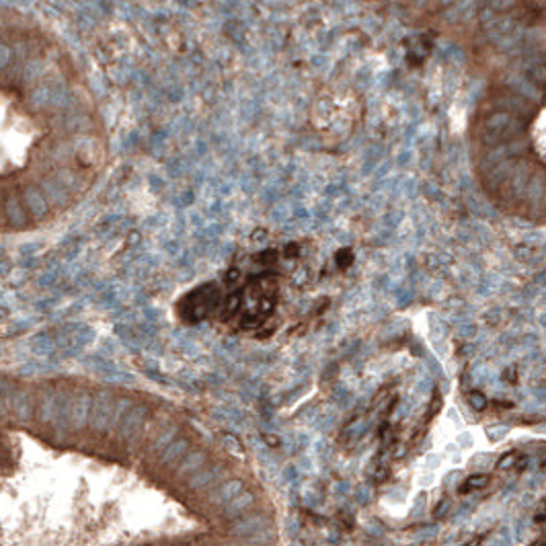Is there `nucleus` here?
<instances>
[{
    "label": "nucleus",
    "mask_w": 546,
    "mask_h": 546,
    "mask_svg": "<svg viewBox=\"0 0 546 546\" xmlns=\"http://www.w3.org/2000/svg\"><path fill=\"white\" fill-rule=\"evenodd\" d=\"M470 400H472V407L474 409H483L485 407V396H481V394H470Z\"/></svg>",
    "instance_id": "9b49d317"
},
{
    "label": "nucleus",
    "mask_w": 546,
    "mask_h": 546,
    "mask_svg": "<svg viewBox=\"0 0 546 546\" xmlns=\"http://www.w3.org/2000/svg\"><path fill=\"white\" fill-rule=\"evenodd\" d=\"M485 483H489V477L487 474H474V477H470L466 481V485H470V487H483Z\"/></svg>",
    "instance_id": "9d476101"
},
{
    "label": "nucleus",
    "mask_w": 546,
    "mask_h": 546,
    "mask_svg": "<svg viewBox=\"0 0 546 546\" xmlns=\"http://www.w3.org/2000/svg\"><path fill=\"white\" fill-rule=\"evenodd\" d=\"M175 433H177V427H171V429L163 431V433H161V437H158V442L152 446V450H163L165 446H169V444L175 439Z\"/></svg>",
    "instance_id": "6e6552de"
},
{
    "label": "nucleus",
    "mask_w": 546,
    "mask_h": 546,
    "mask_svg": "<svg viewBox=\"0 0 546 546\" xmlns=\"http://www.w3.org/2000/svg\"><path fill=\"white\" fill-rule=\"evenodd\" d=\"M244 487H242V483L240 481H228V483H224L216 493H212V501L214 503H228L234 495H238L240 491H242Z\"/></svg>",
    "instance_id": "7ed1b4c3"
},
{
    "label": "nucleus",
    "mask_w": 546,
    "mask_h": 546,
    "mask_svg": "<svg viewBox=\"0 0 546 546\" xmlns=\"http://www.w3.org/2000/svg\"><path fill=\"white\" fill-rule=\"evenodd\" d=\"M516 462H518V454H507L503 456L499 462H497V468H516Z\"/></svg>",
    "instance_id": "1a4fd4ad"
},
{
    "label": "nucleus",
    "mask_w": 546,
    "mask_h": 546,
    "mask_svg": "<svg viewBox=\"0 0 546 546\" xmlns=\"http://www.w3.org/2000/svg\"><path fill=\"white\" fill-rule=\"evenodd\" d=\"M37 138V119L6 84H0V158L21 161Z\"/></svg>",
    "instance_id": "f257e3e1"
},
{
    "label": "nucleus",
    "mask_w": 546,
    "mask_h": 546,
    "mask_svg": "<svg viewBox=\"0 0 546 546\" xmlns=\"http://www.w3.org/2000/svg\"><path fill=\"white\" fill-rule=\"evenodd\" d=\"M189 450V442L187 439H173L169 446H165V452H163V464H173L177 462L179 458H183V454Z\"/></svg>",
    "instance_id": "20e7f679"
},
{
    "label": "nucleus",
    "mask_w": 546,
    "mask_h": 546,
    "mask_svg": "<svg viewBox=\"0 0 546 546\" xmlns=\"http://www.w3.org/2000/svg\"><path fill=\"white\" fill-rule=\"evenodd\" d=\"M214 474H216V470H197V472H193L191 474V479H189V487H193V489H197V487H201V485H207L212 479H214Z\"/></svg>",
    "instance_id": "0eeeda50"
},
{
    "label": "nucleus",
    "mask_w": 546,
    "mask_h": 546,
    "mask_svg": "<svg viewBox=\"0 0 546 546\" xmlns=\"http://www.w3.org/2000/svg\"><path fill=\"white\" fill-rule=\"evenodd\" d=\"M203 462H205V454L203 452H189L183 458L181 466H179V477L197 472L199 468H203Z\"/></svg>",
    "instance_id": "39448f33"
},
{
    "label": "nucleus",
    "mask_w": 546,
    "mask_h": 546,
    "mask_svg": "<svg viewBox=\"0 0 546 546\" xmlns=\"http://www.w3.org/2000/svg\"><path fill=\"white\" fill-rule=\"evenodd\" d=\"M263 261H265V263H273V261H275V251H269V253H265Z\"/></svg>",
    "instance_id": "ddd939ff"
},
{
    "label": "nucleus",
    "mask_w": 546,
    "mask_h": 546,
    "mask_svg": "<svg viewBox=\"0 0 546 546\" xmlns=\"http://www.w3.org/2000/svg\"><path fill=\"white\" fill-rule=\"evenodd\" d=\"M253 501H255V497H253V493H249V491H240L238 495H234L228 503H226V514L228 516H236V514H242L244 509H249L251 505H253Z\"/></svg>",
    "instance_id": "f03ea898"
},
{
    "label": "nucleus",
    "mask_w": 546,
    "mask_h": 546,
    "mask_svg": "<svg viewBox=\"0 0 546 546\" xmlns=\"http://www.w3.org/2000/svg\"><path fill=\"white\" fill-rule=\"evenodd\" d=\"M144 415H146V409H144V407L132 409V413H130L126 419H121L119 433H124V435L136 433V431H138V427H140V423H142V419H144Z\"/></svg>",
    "instance_id": "423d86ee"
},
{
    "label": "nucleus",
    "mask_w": 546,
    "mask_h": 546,
    "mask_svg": "<svg viewBox=\"0 0 546 546\" xmlns=\"http://www.w3.org/2000/svg\"><path fill=\"white\" fill-rule=\"evenodd\" d=\"M448 505H450V501H448V499H444V501H442V505L437 507L435 516H437V518H439V516H444V512H446V507H448Z\"/></svg>",
    "instance_id": "f8f14e48"
}]
</instances>
